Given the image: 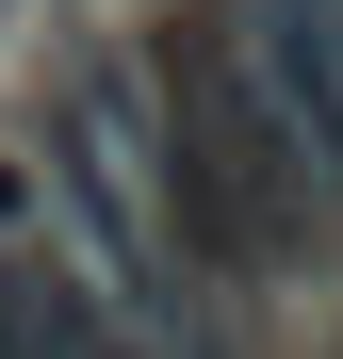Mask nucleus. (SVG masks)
<instances>
[{
  "label": "nucleus",
  "instance_id": "nucleus-2",
  "mask_svg": "<svg viewBox=\"0 0 343 359\" xmlns=\"http://www.w3.org/2000/svg\"><path fill=\"white\" fill-rule=\"evenodd\" d=\"M229 49H246V82L278 98V131L311 163V212L343 245V0H229Z\"/></svg>",
  "mask_w": 343,
  "mask_h": 359
},
{
  "label": "nucleus",
  "instance_id": "nucleus-1",
  "mask_svg": "<svg viewBox=\"0 0 343 359\" xmlns=\"http://www.w3.org/2000/svg\"><path fill=\"white\" fill-rule=\"evenodd\" d=\"M131 82H147V245H163V278L213 294V311L311 278L327 212H311V163L278 131V98L229 49V17H163L131 49Z\"/></svg>",
  "mask_w": 343,
  "mask_h": 359
}]
</instances>
